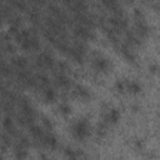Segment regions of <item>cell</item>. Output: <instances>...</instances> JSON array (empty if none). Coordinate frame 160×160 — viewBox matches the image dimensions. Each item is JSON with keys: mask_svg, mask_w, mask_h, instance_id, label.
<instances>
[{"mask_svg": "<svg viewBox=\"0 0 160 160\" xmlns=\"http://www.w3.org/2000/svg\"><path fill=\"white\" fill-rule=\"evenodd\" d=\"M12 36L20 48L25 51H38L41 48L40 40L34 31V29H18Z\"/></svg>", "mask_w": 160, "mask_h": 160, "instance_id": "6da1fadb", "label": "cell"}, {"mask_svg": "<svg viewBox=\"0 0 160 160\" xmlns=\"http://www.w3.org/2000/svg\"><path fill=\"white\" fill-rule=\"evenodd\" d=\"M86 52H88V46H86L85 41L76 39L74 42H71L69 45V49H68L65 55L68 58H70L72 61H75L78 64H82L85 60Z\"/></svg>", "mask_w": 160, "mask_h": 160, "instance_id": "7a4b0ae2", "label": "cell"}, {"mask_svg": "<svg viewBox=\"0 0 160 160\" xmlns=\"http://www.w3.org/2000/svg\"><path fill=\"white\" fill-rule=\"evenodd\" d=\"M70 131H71V135L76 140L84 141L90 136L91 126H90V124H89V121L86 119H78L76 121H74L71 124Z\"/></svg>", "mask_w": 160, "mask_h": 160, "instance_id": "3957f363", "label": "cell"}, {"mask_svg": "<svg viewBox=\"0 0 160 160\" xmlns=\"http://www.w3.org/2000/svg\"><path fill=\"white\" fill-rule=\"evenodd\" d=\"M16 80V82L22 88H31L36 89V81H35V74H32L29 68L28 69H20L15 70L12 75Z\"/></svg>", "mask_w": 160, "mask_h": 160, "instance_id": "277c9868", "label": "cell"}, {"mask_svg": "<svg viewBox=\"0 0 160 160\" xmlns=\"http://www.w3.org/2000/svg\"><path fill=\"white\" fill-rule=\"evenodd\" d=\"M91 65H92V69L98 72H101V74H106L109 71H111V61L104 56L100 52H94L92 56H91Z\"/></svg>", "mask_w": 160, "mask_h": 160, "instance_id": "5b68a950", "label": "cell"}, {"mask_svg": "<svg viewBox=\"0 0 160 160\" xmlns=\"http://www.w3.org/2000/svg\"><path fill=\"white\" fill-rule=\"evenodd\" d=\"M48 11H49V16L52 18L54 20L59 21L60 24H62V25H72V19L68 15V12L65 10H62L56 4H49L48 5Z\"/></svg>", "mask_w": 160, "mask_h": 160, "instance_id": "8992f818", "label": "cell"}, {"mask_svg": "<svg viewBox=\"0 0 160 160\" xmlns=\"http://www.w3.org/2000/svg\"><path fill=\"white\" fill-rule=\"evenodd\" d=\"M35 65L39 70H54L56 61L48 51H41L35 56Z\"/></svg>", "mask_w": 160, "mask_h": 160, "instance_id": "52a82bcc", "label": "cell"}, {"mask_svg": "<svg viewBox=\"0 0 160 160\" xmlns=\"http://www.w3.org/2000/svg\"><path fill=\"white\" fill-rule=\"evenodd\" d=\"M72 34L75 35V38L78 40H81V41H89V40H94L96 38V35L91 28H88V26H84L80 24L72 25Z\"/></svg>", "mask_w": 160, "mask_h": 160, "instance_id": "ba28073f", "label": "cell"}, {"mask_svg": "<svg viewBox=\"0 0 160 160\" xmlns=\"http://www.w3.org/2000/svg\"><path fill=\"white\" fill-rule=\"evenodd\" d=\"M108 25L116 31L118 34L121 31L128 30V21L125 19V15H112L108 19Z\"/></svg>", "mask_w": 160, "mask_h": 160, "instance_id": "9c48e42d", "label": "cell"}, {"mask_svg": "<svg viewBox=\"0 0 160 160\" xmlns=\"http://www.w3.org/2000/svg\"><path fill=\"white\" fill-rule=\"evenodd\" d=\"M72 22L80 24V25H84V26H88V28L94 29V26H95V24H96V20H95L94 16H91V15L86 11V12L72 14Z\"/></svg>", "mask_w": 160, "mask_h": 160, "instance_id": "30bf717a", "label": "cell"}, {"mask_svg": "<svg viewBox=\"0 0 160 160\" xmlns=\"http://www.w3.org/2000/svg\"><path fill=\"white\" fill-rule=\"evenodd\" d=\"M54 84L61 89V90H69L72 84H71V80L70 78L68 76V74L65 72H61V71H54Z\"/></svg>", "mask_w": 160, "mask_h": 160, "instance_id": "8fae6325", "label": "cell"}, {"mask_svg": "<svg viewBox=\"0 0 160 160\" xmlns=\"http://www.w3.org/2000/svg\"><path fill=\"white\" fill-rule=\"evenodd\" d=\"M100 2L112 15H124V10L118 0H100Z\"/></svg>", "mask_w": 160, "mask_h": 160, "instance_id": "7c38bea8", "label": "cell"}, {"mask_svg": "<svg viewBox=\"0 0 160 160\" xmlns=\"http://www.w3.org/2000/svg\"><path fill=\"white\" fill-rule=\"evenodd\" d=\"M26 14H28V19L29 21L34 25V26H41L42 25V16L38 9V6H31V8H28L26 10Z\"/></svg>", "mask_w": 160, "mask_h": 160, "instance_id": "4fadbf2b", "label": "cell"}, {"mask_svg": "<svg viewBox=\"0 0 160 160\" xmlns=\"http://www.w3.org/2000/svg\"><path fill=\"white\" fill-rule=\"evenodd\" d=\"M39 144H41L44 148L48 149H55L58 146V139L52 132H44L42 138L39 140Z\"/></svg>", "mask_w": 160, "mask_h": 160, "instance_id": "5bb4252c", "label": "cell"}, {"mask_svg": "<svg viewBox=\"0 0 160 160\" xmlns=\"http://www.w3.org/2000/svg\"><path fill=\"white\" fill-rule=\"evenodd\" d=\"M72 95H74L76 99L82 100V101H86V100H89V99L91 98L90 91H89L85 86H82V85H75V86L72 88Z\"/></svg>", "mask_w": 160, "mask_h": 160, "instance_id": "9a60e30c", "label": "cell"}, {"mask_svg": "<svg viewBox=\"0 0 160 160\" xmlns=\"http://www.w3.org/2000/svg\"><path fill=\"white\" fill-rule=\"evenodd\" d=\"M2 128H4V130H5L8 134H10V135L14 136V138L20 132V131L18 130L16 125L14 124V121H12V119H11L10 115H6V116L4 118V120H2Z\"/></svg>", "mask_w": 160, "mask_h": 160, "instance_id": "2e32d148", "label": "cell"}, {"mask_svg": "<svg viewBox=\"0 0 160 160\" xmlns=\"http://www.w3.org/2000/svg\"><path fill=\"white\" fill-rule=\"evenodd\" d=\"M10 62H11V66L15 68L16 70L28 69V68H29V60H28L25 56H21V55L12 56V58L10 59Z\"/></svg>", "mask_w": 160, "mask_h": 160, "instance_id": "e0dca14e", "label": "cell"}, {"mask_svg": "<svg viewBox=\"0 0 160 160\" xmlns=\"http://www.w3.org/2000/svg\"><path fill=\"white\" fill-rule=\"evenodd\" d=\"M120 119V112H119V110L118 109H109L105 114H104V122H106L108 125H110V124H116L118 122V120Z\"/></svg>", "mask_w": 160, "mask_h": 160, "instance_id": "ac0fdd59", "label": "cell"}, {"mask_svg": "<svg viewBox=\"0 0 160 160\" xmlns=\"http://www.w3.org/2000/svg\"><path fill=\"white\" fill-rule=\"evenodd\" d=\"M35 81H36V89H39V90H41V89H44V88L51 85L50 78H49L45 72H42V71L35 74Z\"/></svg>", "mask_w": 160, "mask_h": 160, "instance_id": "d6986e66", "label": "cell"}, {"mask_svg": "<svg viewBox=\"0 0 160 160\" xmlns=\"http://www.w3.org/2000/svg\"><path fill=\"white\" fill-rule=\"evenodd\" d=\"M41 95L46 102H54L56 100V91L54 90V88L51 85L41 89Z\"/></svg>", "mask_w": 160, "mask_h": 160, "instance_id": "ffe728a7", "label": "cell"}, {"mask_svg": "<svg viewBox=\"0 0 160 160\" xmlns=\"http://www.w3.org/2000/svg\"><path fill=\"white\" fill-rule=\"evenodd\" d=\"M12 75H14L12 66L10 64L5 62L4 60H1V58H0V76L5 78V79H10Z\"/></svg>", "mask_w": 160, "mask_h": 160, "instance_id": "44dd1931", "label": "cell"}, {"mask_svg": "<svg viewBox=\"0 0 160 160\" xmlns=\"http://www.w3.org/2000/svg\"><path fill=\"white\" fill-rule=\"evenodd\" d=\"M29 132H30V135H31V138L35 140V141H38L39 142V140L42 138V135H44V129H42V126H39V125H36V124H31L29 128Z\"/></svg>", "mask_w": 160, "mask_h": 160, "instance_id": "7402d4cb", "label": "cell"}, {"mask_svg": "<svg viewBox=\"0 0 160 160\" xmlns=\"http://www.w3.org/2000/svg\"><path fill=\"white\" fill-rule=\"evenodd\" d=\"M125 39H126V45L128 46H130V48H132V46H139L140 44H141V39L140 38H138L136 35H135V32L134 31H125Z\"/></svg>", "mask_w": 160, "mask_h": 160, "instance_id": "603a6c76", "label": "cell"}, {"mask_svg": "<svg viewBox=\"0 0 160 160\" xmlns=\"http://www.w3.org/2000/svg\"><path fill=\"white\" fill-rule=\"evenodd\" d=\"M125 91L130 94H139L141 91V85L134 80H125Z\"/></svg>", "mask_w": 160, "mask_h": 160, "instance_id": "cb8c5ba5", "label": "cell"}, {"mask_svg": "<svg viewBox=\"0 0 160 160\" xmlns=\"http://www.w3.org/2000/svg\"><path fill=\"white\" fill-rule=\"evenodd\" d=\"M8 2L16 11H26L28 10V2L25 0H8Z\"/></svg>", "mask_w": 160, "mask_h": 160, "instance_id": "d4e9b609", "label": "cell"}, {"mask_svg": "<svg viewBox=\"0 0 160 160\" xmlns=\"http://www.w3.org/2000/svg\"><path fill=\"white\" fill-rule=\"evenodd\" d=\"M14 154H15V158H18V159H24V158L28 156L26 148L19 145V144H15V146H14Z\"/></svg>", "mask_w": 160, "mask_h": 160, "instance_id": "484cf974", "label": "cell"}, {"mask_svg": "<svg viewBox=\"0 0 160 160\" xmlns=\"http://www.w3.org/2000/svg\"><path fill=\"white\" fill-rule=\"evenodd\" d=\"M58 111H59L61 115H69V114L71 112V106H70L68 102L62 101V102H60V104L58 105Z\"/></svg>", "mask_w": 160, "mask_h": 160, "instance_id": "4316f807", "label": "cell"}, {"mask_svg": "<svg viewBox=\"0 0 160 160\" xmlns=\"http://www.w3.org/2000/svg\"><path fill=\"white\" fill-rule=\"evenodd\" d=\"M41 124H42V126L46 129V130H52V124H51V121L46 118V116H41Z\"/></svg>", "mask_w": 160, "mask_h": 160, "instance_id": "83f0119b", "label": "cell"}, {"mask_svg": "<svg viewBox=\"0 0 160 160\" xmlns=\"http://www.w3.org/2000/svg\"><path fill=\"white\" fill-rule=\"evenodd\" d=\"M64 152H65V155H66L68 158H71V159L78 158V154H76V152H75V150H74V149H71V148H65Z\"/></svg>", "mask_w": 160, "mask_h": 160, "instance_id": "f1b7e54d", "label": "cell"}, {"mask_svg": "<svg viewBox=\"0 0 160 160\" xmlns=\"http://www.w3.org/2000/svg\"><path fill=\"white\" fill-rule=\"evenodd\" d=\"M30 2L35 6H41V5H45L48 2V0H30Z\"/></svg>", "mask_w": 160, "mask_h": 160, "instance_id": "f546056e", "label": "cell"}, {"mask_svg": "<svg viewBox=\"0 0 160 160\" xmlns=\"http://www.w3.org/2000/svg\"><path fill=\"white\" fill-rule=\"evenodd\" d=\"M0 105H1V96H0Z\"/></svg>", "mask_w": 160, "mask_h": 160, "instance_id": "4dcf8cb0", "label": "cell"}, {"mask_svg": "<svg viewBox=\"0 0 160 160\" xmlns=\"http://www.w3.org/2000/svg\"><path fill=\"white\" fill-rule=\"evenodd\" d=\"M129 1H134V0H129Z\"/></svg>", "mask_w": 160, "mask_h": 160, "instance_id": "1f68e13d", "label": "cell"}]
</instances>
